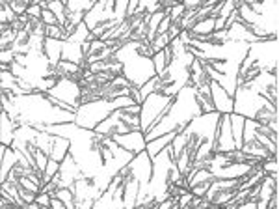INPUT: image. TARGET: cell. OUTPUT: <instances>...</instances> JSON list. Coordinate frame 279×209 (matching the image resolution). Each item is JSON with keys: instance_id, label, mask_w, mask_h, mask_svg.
<instances>
[{"instance_id": "d6986e66", "label": "cell", "mask_w": 279, "mask_h": 209, "mask_svg": "<svg viewBox=\"0 0 279 209\" xmlns=\"http://www.w3.org/2000/svg\"><path fill=\"white\" fill-rule=\"evenodd\" d=\"M138 4H140V0H132V2H129V6H127V19H132V17H134Z\"/></svg>"}, {"instance_id": "5bb4252c", "label": "cell", "mask_w": 279, "mask_h": 209, "mask_svg": "<svg viewBox=\"0 0 279 209\" xmlns=\"http://www.w3.org/2000/svg\"><path fill=\"white\" fill-rule=\"evenodd\" d=\"M153 66H155V73H156V75H162V73H164V69L168 67L164 50L156 53V55H153Z\"/></svg>"}, {"instance_id": "ac0fdd59", "label": "cell", "mask_w": 279, "mask_h": 209, "mask_svg": "<svg viewBox=\"0 0 279 209\" xmlns=\"http://www.w3.org/2000/svg\"><path fill=\"white\" fill-rule=\"evenodd\" d=\"M36 202L39 205H43V207H50V193H39Z\"/></svg>"}, {"instance_id": "8992f818", "label": "cell", "mask_w": 279, "mask_h": 209, "mask_svg": "<svg viewBox=\"0 0 279 209\" xmlns=\"http://www.w3.org/2000/svg\"><path fill=\"white\" fill-rule=\"evenodd\" d=\"M210 97H212V104H214V110L220 112V114H231L233 112V97L227 94L226 90L221 88L220 84L210 79Z\"/></svg>"}, {"instance_id": "2e32d148", "label": "cell", "mask_w": 279, "mask_h": 209, "mask_svg": "<svg viewBox=\"0 0 279 209\" xmlns=\"http://www.w3.org/2000/svg\"><path fill=\"white\" fill-rule=\"evenodd\" d=\"M41 21H43L45 27H56V24L60 27L58 19L54 17V13L50 10H43V13H41Z\"/></svg>"}, {"instance_id": "9c48e42d", "label": "cell", "mask_w": 279, "mask_h": 209, "mask_svg": "<svg viewBox=\"0 0 279 209\" xmlns=\"http://www.w3.org/2000/svg\"><path fill=\"white\" fill-rule=\"evenodd\" d=\"M229 120H231V131H233V138H235V146H236V149H240L242 144H244V140H242V133H244V120H246V118L231 112V114H229Z\"/></svg>"}, {"instance_id": "4fadbf2b", "label": "cell", "mask_w": 279, "mask_h": 209, "mask_svg": "<svg viewBox=\"0 0 279 209\" xmlns=\"http://www.w3.org/2000/svg\"><path fill=\"white\" fill-rule=\"evenodd\" d=\"M19 21V17L13 10H11L10 2H2V24H15Z\"/></svg>"}, {"instance_id": "277c9868", "label": "cell", "mask_w": 279, "mask_h": 209, "mask_svg": "<svg viewBox=\"0 0 279 209\" xmlns=\"http://www.w3.org/2000/svg\"><path fill=\"white\" fill-rule=\"evenodd\" d=\"M47 94L60 101H64V103L71 104V107H75V109H78V107H80V97H82V86L78 81L62 77L52 88L48 90Z\"/></svg>"}, {"instance_id": "7c38bea8", "label": "cell", "mask_w": 279, "mask_h": 209, "mask_svg": "<svg viewBox=\"0 0 279 209\" xmlns=\"http://www.w3.org/2000/svg\"><path fill=\"white\" fill-rule=\"evenodd\" d=\"M47 10H50L54 13V17L58 19L60 27H67V13H65V2H48Z\"/></svg>"}, {"instance_id": "8fae6325", "label": "cell", "mask_w": 279, "mask_h": 209, "mask_svg": "<svg viewBox=\"0 0 279 209\" xmlns=\"http://www.w3.org/2000/svg\"><path fill=\"white\" fill-rule=\"evenodd\" d=\"M236 8V2L235 0H229V2H224V8H221L220 15L216 17V32H220V30H224V24H226V21L229 19V15H231V11Z\"/></svg>"}, {"instance_id": "e0dca14e", "label": "cell", "mask_w": 279, "mask_h": 209, "mask_svg": "<svg viewBox=\"0 0 279 209\" xmlns=\"http://www.w3.org/2000/svg\"><path fill=\"white\" fill-rule=\"evenodd\" d=\"M41 13H43V8L39 6V0H36L26 11V15L30 17V19H41Z\"/></svg>"}, {"instance_id": "9a60e30c", "label": "cell", "mask_w": 279, "mask_h": 209, "mask_svg": "<svg viewBox=\"0 0 279 209\" xmlns=\"http://www.w3.org/2000/svg\"><path fill=\"white\" fill-rule=\"evenodd\" d=\"M255 138H257L259 142L263 144L264 148L268 149V151H270L272 155H274V157H277V144H274L268 137H266V135H263V133H259V131L255 133Z\"/></svg>"}, {"instance_id": "ba28073f", "label": "cell", "mask_w": 279, "mask_h": 209, "mask_svg": "<svg viewBox=\"0 0 279 209\" xmlns=\"http://www.w3.org/2000/svg\"><path fill=\"white\" fill-rule=\"evenodd\" d=\"M54 148L52 151H50V159L58 161V163H62V161L65 159V155L69 153V148H71V140L65 137H58V135H54Z\"/></svg>"}, {"instance_id": "7a4b0ae2", "label": "cell", "mask_w": 279, "mask_h": 209, "mask_svg": "<svg viewBox=\"0 0 279 209\" xmlns=\"http://www.w3.org/2000/svg\"><path fill=\"white\" fill-rule=\"evenodd\" d=\"M268 104H274V103H270V101L264 99L261 94L246 88V86H238L235 95H233V112L244 116V118H249V120H255L259 110L268 107Z\"/></svg>"}, {"instance_id": "52a82bcc", "label": "cell", "mask_w": 279, "mask_h": 209, "mask_svg": "<svg viewBox=\"0 0 279 209\" xmlns=\"http://www.w3.org/2000/svg\"><path fill=\"white\" fill-rule=\"evenodd\" d=\"M177 129L175 131H170V133H164V135H160V137L153 138L151 142H147V146H145V151H147V155H149V159L153 161L156 157V155L160 153L162 149L166 148L168 144L172 142L173 138L177 137Z\"/></svg>"}, {"instance_id": "5b68a950", "label": "cell", "mask_w": 279, "mask_h": 209, "mask_svg": "<svg viewBox=\"0 0 279 209\" xmlns=\"http://www.w3.org/2000/svg\"><path fill=\"white\" fill-rule=\"evenodd\" d=\"M112 138L121 146V148L129 149L134 155H138L140 151H144L147 142H145V135L142 131H129V133H116L112 135Z\"/></svg>"}, {"instance_id": "30bf717a", "label": "cell", "mask_w": 279, "mask_h": 209, "mask_svg": "<svg viewBox=\"0 0 279 209\" xmlns=\"http://www.w3.org/2000/svg\"><path fill=\"white\" fill-rule=\"evenodd\" d=\"M97 2L93 0H80V2H65V13H88Z\"/></svg>"}, {"instance_id": "3957f363", "label": "cell", "mask_w": 279, "mask_h": 209, "mask_svg": "<svg viewBox=\"0 0 279 209\" xmlns=\"http://www.w3.org/2000/svg\"><path fill=\"white\" fill-rule=\"evenodd\" d=\"M172 101L173 97L162 94V92H153L149 97H145L144 103H142V114H140V118H142V133L144 135L149 131L151 123L155 121L156 116L160 114L162 109L172 103Z\"/></svg>"}, {"instance_id": "6da1fadb", "label": "cell", "mask_w": 279, "mask_h": 209, "mask_svg": "<svg viewBox=\"0 0 279 209\" xmlns=\"http://www.w3.org/2000/svg\"><path fill=\"white\" fill-rule=\"evenodd\" d=\"M114 103L112 99H104V97H99L95 101H90V103H84L76 109L75 114V123L82 129H90L93 131L102 120H106L108 116L114 112Z\"/></svg>"}]
</instances>
